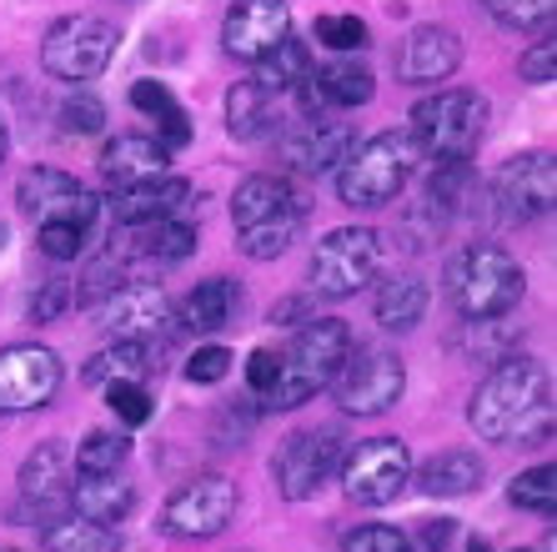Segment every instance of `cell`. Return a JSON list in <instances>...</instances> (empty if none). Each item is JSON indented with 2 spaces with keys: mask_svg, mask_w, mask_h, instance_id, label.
<instances>
[{
  "mask_svg": "<svg viewBox=\"0 0 557 552\" xmlns=\"http://www.w3.org/2000/svg\"><path fill=\"white\" fill-rule=\"evenodd\" d=\"M126 457H131V437L126 432H91L76 452L81 473H121Z\"/></svg>",
  "mask_w": 557,
  "mask_h": 552,
  "instance_id": "cell-35",
  "label": "cell"
},
{
  "mask_svg": "<svg viewBox=\"0 0 557 552\" xmlns=\"http://www.w3.org/2000/svg\"><path fill=\"white\" fill-rule=\"evenodd\" d=\"M301 317H307V302H301V296H286V302L272 307V327H297Z\"/></svg>",
  "mask_w": 557,
  "mask_h": 552,
  "instance_id": "cell-48",
  "label": "cell"
},
{
  "mask_svg": "<svg viewBox=\"0 0 557 552\" xmlns=\"http://www.w3.org/2000/svg\"><path fill=\"white\" fill-rule=\"evenodd\" d=\"M528 277H522L518 257L493 242H472L447 261V296L467 321H497L522 302Z\"/></svg>",
  "mask_w": 557,
  "mask_h": 552,
  "instance_id": "cell-3",
  "label": "cell"
},
{
  "mask_svg": "<svg viewBox=\"0 0 557 552\" xmlns=\"http://www.w3.org/2000/svg\"><path fill=\"white\" fill-rule=\"evenodd\" d=\"M272 382H276V352L272 347H257L247 357V387H251V397H267L272 392Z\"/></svg>",
  "mask_w": 557,
  "mask_h": 552,
  "instance_id": "cell-46",
  "label": "cell"
},
{
  "mask_svg": "<svg viewBox=\"0 0 557 552\" xmlns=\"http://www.w3.org/2000/svg\"><path fill=\"white\" fill-rule=\"evenodd\" d=\"M196 252V221L171 217V221H141V226H121L111 242V257L121 267H176Z\"/></svg>",
  "mask_w": 557,
  "mask_h": 552,
  "instance_id": "cell-16",
  "label": "cell"
},
{
  "mask_svg": "<svg viewBox=\"0 0 557 552\" xmlns=\"http://www.w3.org/2000/svg\"><path fill=\"white\" fill-rule=\"evenodd\" d=\"M156 367H166V361H161V347H156V336H146V342H111L106 352H96V357L86 361V387L146 382Z\"/></svg>",
  "mask_w": 557,
  "mask_h": 552,
  "instance_id": "cell-27",
  "label": "cell"
},
{
  "mask_svg": "<svg viewBox=\"0 0 557 552\" xmlns=\"http://www.w3.org/2000/svg\"><path fill=\"white\" fill-rule=\"evenodd\" d=\"M61 126L71 131V136H96V131L106 126V106L96 101V96H86V90H76V96L61 106Z\"/></svg>",
  "mask_w": 557,
  "mask_h": 552,
  "instance_id": "cell-41",
  "label": "cell"
},
{
  "mask_svg": "<svg viewBox=\"0 0 557 552\" xmlns=\"http://www.w3.org/2000/svg\"><path fill=\"white\" fill-rule=\"evenodd\" d=\"M351 146H357V131L351 126L326 121V116H307L282 142V156H286V167L301 171V176H322V171H337L347 161Z\"/></svg>",
  "mask_w": 557,
  "mask_h": 552,
  "instance_id": "cell-19",
  "label": "cell"
},
{
  "mask_svg": "<svg viewBox=\"0 0 557 552\" xmlns=\"http://www.w3.org/2000/svg\"><path fill=\"white\" fill-rule=\"evenodd\" d=\"M61 357L51 347H5L0 352V412H36L61 392Z\"/></svg>",
  "mask_w": 557,
  "mask_h": 552,
  "instance_id": "cell-13",
  "label": "cell"
},
{
  "mask_svg": "<svg viewBox=\"0 0 557 552\" xmlns=\"http://www.w3.org/2000/svg\"><path fill=\"white\" fill-rule=\"evenodd\" d=\"M467 422L482 442L518 447V442H547L553 427V377L537 357H503L487 382L472 392Z\"/></svg>",
  "mask_w": 557,
  "mask_h": 552,
  "instance_id": "cell-1",
  "label": "cell"
},
{
  "mask_svg": "<svg viewBox=\"0 0 557 552\" xmlns=\"http://www.w3.org/2000/svg\"><path fill=\"white\" fill-rule=\"evenodd\" d=\"M257 65V86L267 90V96H282V90H297L301 81L311 76V56H307V46H301V40H276L272 51L261 56V61H251Z\"/></svg>",
  "mask_w": 557,
  "mask_h": 552,
  "instance_id": "cell-31",
  "label": "cell"
},
{
  "mask_svg": "<svg viewBox=\"0 0 557 552\" xmlns=\"http://www.w3.org/2000/svg\"><path fill=\"white\" fill-rule=\"evenodd\" d=\"M487 11L503 21V26L512 30H532V26H543L547 15H553V0H482Z\"/></svg>",
  "mask_w": 557,
  "mask_h": 552,
  "instance_id": "cell-40",
  "label": "cell"
},
{
  "mask_svg": "<svg viewBox=\"0 0 557 552\" xmlns=\"http://www.w3.org/2000/svg\"><path fill=\"white\" fill-rule=\"evenodd\" d=\"M372 311L387 332H412L417 321L428 317V282H417V277H407V271L403 277H387L372 296Z\"/></svg>",
  "mask_w": 557,
  "mask_h": 552,
  "instance_id": "cell-29",
  "label": "cell"
},
{
  "mask_svg": "<svg viewBox=\"0 0 557 552\" xmlns=\"http://www.w3.org/2000/svg\"><path fill=\"white\" fill-rule=\"evenodd\" d=\"M267 126H272V96L257 81H236L226 90V131L236 142H257Z\"/></svg>",
  "mask_w": 557,
  "mask_h": 552,
  "instance_id": "cell-32",
  "label": "cell"
},
{
  "mask_svg": "<svg viewBox=\"0 0 557 552\" xmlns=\"http://www.w3.org/2000/svg\"><path fill=\"white\" fill-rule=\"evenodd\" d=\"M86 236H91V226H81V221H40V252L51 261L86 257Z\"/></svg>",
  "mask_w": 557,
  "mask_h": 552,
  "instance_id": "cell-36",
  "label": "cell"
},
{
  "mask_svg": "<svg viewBox=\"0 0 557 552\" xmlns=\"http://www.w3.org/2000/svg\"><path fill=\"white\" fill-rule=\"evenodd\" d=\"M71 307V286L65 282H46L36 296H30V321H55Z\"/></svg>",
  "mask_w": 557,
  "mask_h": 552,
  "instance_id": "cell-45",
  "label": "cell"
},
{
  "mask_svg": "<svg viewBox=\"0 0 557 552\" xmlns=\"http://www.w3.org/2000/svg\"><path fill=\"white\" fill-rule=\"evenodd\" d=\"M247 307V296L232 277H211L201 282L191 296H186L182 307H171V321H176V332H191V336H211V332H226L236 317Z\"/></svg>",
  "mask_w": 557,
  "mask_h": 552,
  "instance_id": "cell-21",
  "label": "cell"
},
{
  "mask_svg": "<svg viewBox=\"0 0 557 552\" xmlns=\"http://www.w3.org/2000/svg\"><path fill=\"white\" fill-rule=\"evenodd\" d=\"M232 352L226 347H196L191 357H186V382H196V387H216L221 377L232 372Z\"/></svg>",
  "mask_w": 557,
  "mask_h": 552,
  "instance_id": "cell-43",
  "label": "cell"
},
{
  "mask_svg": "<svg viewBox=\"0 0 557 552\" xmlns=\"http://www.w3.org/2000/svg\"><path fill=\"white\" fill-rule=\"evenodd\" d=\"M522 552H528V548H522Z\"/></svg>",
  "mask_w": 557,
  "mask_h": 552,
  "instance_id": "cell-51",
  "label": "cell"
},
{
  "mask_svg": "<svg viewBox=\"0 0 557 552\" xmlns=\"http://www.w3.org/2000/svg\"><path fill=\"white\" fill-rule=\"evenodd\" d=\"M342 552H417V542L387 523H367V527H357V532L342 538Z\"/></svg>",
  "mask_w": 557,
  "mask_h": 552,
  "instance_id": "cell-37",
  "label": "cell"
},
{
  "mask_svg": "<svg viewBox=\"0 0 557 552\" xmlns=\"http://www.w3.org/2000/svg\"><path fill=\"white\" fill-rule=\"evenodd\" d=\"M101 176L111 186H131V181H151V176H171V151L156 136L126 131L101 151Z\"/></svg>",
  "mask_w": 557,
  "mask_h": 552,
  "instance_id": "cell-25",
  "label": "cell"
},
{
  "mask_svg": "<svg viewBox=\"0 0 557 552\" xmlns=\"http://www.w3.org/2000/svg\"><path fill=\"white\" fill-rule=\"evenodd\" d=\"M487 121H493L487 96H478L467 86H447L417 106L407 131H412L417 151L432 156V161H467L482 146V136H487Z\"/></svg>",
  "mask_w": 557,
  "mask_h": 552,
  "instance_id": "cell-5",
  "label": "cell"
},
{
  "mask_svg": "<svg viewBox=\"0 0 557 552\" xmlns=\"http://www.w3.org/2000/svg\"><path fill=\"white\" fill-rule=\"evenodd\" d=\"M166 321H171V296L156 282H136V277H126V282L101 302V327L116 336V342H146V336H161L166 332Z\"/></svg>",
  "mask_w": 557,
  "mask_h": 552,
  "instance_id": "cell-15",
  "label": "cell"
},
{
  "mask_svg": "<svg viewBox=\"0 0 557 552\" xmlns=\"http://www.w3.org/2000/svg\"><path fill=\"white\" fill-rule=\"evenodd\" d=\"M5 151H11V131H5V121H0V161H5Z\"/></svg>",
  "mask_w": 557,
  "mask_h": 552,
  "instance_id": "cell-49",
  "label": "cell"
},
{
  "mask_svg": "<svg viewBox=\"0 0 557 552\" xmlns=\"http://www.w3.org/2000/svg\"><path fill=\"white\" fill-rule=\"evenodd\" d=\"M493 211L512 226H528V221L547 217L553 211V196H557V171H553V156L532 151V156H512L503 167L493 171Z\"/></svg>",
  "mask_w": 557,
  "mask_h": 552,
  "instance_id": "cell-11",
  "label": "cell"
},
{
  "mask_svg": "<svg viewBox=\"0 0 557 552\" xmlns=\"http://www.w3.org/2000/svg\"><path fill=\"white\" fill-rule=\"evenodd\" d=\"M121 46V30L106 21V15H61L51 30H46V40H40V65L51 71L55 81H71V86H81V81H96L111 65V56H116Z\"/></svg>",
  "mask_w": 557,
  "mask_h": 552,
  "instance_id": "cell-7",
  "label": "cell"
},
{
  "mask_svg": "<svg viewBox=\"0 0 557 552\" xmlns=\"http://www.w3.org/2000/svg\"><path fill=\"white\" fill-rule=\"evenodd\" d=\"M457 65H462V40L457 30L447 26H417L407 36L403 56H397V76L407 86H442V81L457 76Z\"/></svg>",
  "mask_w": 557,
  "mask_h": 552,
  "instance_id": "cell-20",
  "label": "cell"
},
{
  "mask_svg": "<svg viewBox=\"0 0 557 552\" xmlns=\"http://www.w3.org/2000/svg\"><path fill=\"white\" fill-rule=\"evenodd\" d=\"M412 482V452L397 437H372L342 463V488L357 507H387Z\"/></svg>",
  "mask_w": 557,
  "mask_h": 552,
  "instance_id": "cell-9",
  "label": "cell"
},
{
  "mask_svg": "<svg viewBox=\"0 0 557 552\" xmlns=\"http://www.w3.org/2000/svg\"><path fill=\"white\" fill-rule=\"evenodd\" d=\"M276 217H307V196L286 176H247L236 186V196H232L236 232H247L257 221H276Z\"/></svg>",
  "mask_w": 557,
  "mask_h": 552,
  "instance_id": "cell-22",
  "label": "cell"
},
{
  "mask_svg": "<svg viewBox=\"0 0 557 552\" xmlns=\"http://www.w3.org/2000/svg\"><path fill=\"white\" fill-rule=\"evenodd\" d=\"M292 36V11L286 0H236L221 26V46L236 61H261L276 40Z\"/></svg>",
  "mask_w": 557,
  "mask_h": 552,
  "instance_id": "cell-17",
  "label": "cell"
},
{
  "mask_svg": "<svg viewBox=\"0 0 557 552\" xmlns=\"http://www.w3.org/2000/svg\"><path fill=\"white\" fill-rule=\"evenodd\" d=\"M457 542V523L453 517H432L428 527H422V548L428 552H447Z\"/></svg>",
  "mask_w": 557,
  "mask_h": 552,
  "instance_id": "cell-47",
  "label": "cell"
},
{
  "mask_svg": "<svg viewBox=\"0 0 557 552\" xmlns=\"http://www.w3.org/2000/svg\"><path fill=\"white\" fill-rule=\"evenodd\" d=\"M376 271H382V236L367 226H337L317 242L307 277L317 296L347 302V296L367 292V282H376Z\"/></svg>",
  "mask_w": 557,
  "mask_h": 552,
  "instance_id": "cell-8",
  "label": "cell"
},
{
  "mask_svg": "<svg viewBox=\"0 0 557 552\" xmlns=\"http://www.w3.org/2000/svg\"><path fill=\"white\" fill-rule=\"evenodd\" d=\"M106 402H111V412H116L126 427L151 422V412H156V402H151V392H146V382H116V387H106Z\"/></svg>",
  "mask_w": 557,
  "mask_h": 552,
  "instance_id": "cell-38",
  "label": "cell"
},
{
  "mask_svg": "<svg viewBox=\"0 0 557 552\" xmlns=\"http://www.w3.org/2000/svg\"><path fill=\"white\" fill-rule=\"evenodd\" d=\"M111 217L121 226H141V221H171L186 217L191 221L196 192L182 176H151V181H131V186H111Z\"/></svg>",
  "mask_w": 557,
  "mask_h": 552,
  "instance_id": "cell-18",
  "label": "cell"
},
{
  "mask_svg": "<svg viewBox=\"0 0 557 552\" xmlns=\"http://www.w3.org/2000/svg\"><path fill=\"white\" fill-rule=\"evenodd\" d=\"M332 397L342 412L351 417H376V412L397 407V397L407 392V367L403 357L382 342H362V347H347V357L337 361L332 372Z\"/></svg>",
  "mask_w": 557,
  "mask_h": 552,
  "instance_id": "cell-6",
  "label": "cell"
},
{
  "mask_svg": "<svg viewBox=\"0 0 557 552\" xmlns=\"http://www.w3.org/2000/svg\"><path fill=\"white\" fill-rule=\"evenodd\" d=\"M21 498L26 507L46 513H65V442H40L21 467Z\"/></svg>",
  "mask_w": 557,
  "mask_h": 552,
  "instance_id": "cell-26",
  "label": "cell"
},
{
  "mask_svg": "<svg viewBox=\"0 0 557 552\" xmlns=\"http://www.w3.org/2000/svg\"><path fill=\"white\" fill-rule=\"evenodd\" d=\"M301 226H307V217H276V221H257V226H247V232H236L242 236V252L257 261H276L286 257V246L301 236Z\"/></svg>",
  "mask_w": 557,
  "mask_h": 552,
  "instance_id": "cell-34",
  "label": "cell"
},
{
  "mask_svg": "<svg viewBox=\"0 0 557 552\" xmlns=\"http://www.w3.org/2000/svg\"><path fill=\"white\" fill-rule=\"evenodd\" d=\"M65 507L81 517H91V523H106L116 527L126 523V513L136 507V492L121 473H81L71 488H65Z\"/></svg>",
  "mask_w": 557,
  "mask_h": 552,
  "instance_id": "cell-24",
  "label": "cell"
},
{
  "mask_svg": "<svg viewBox=\"0 0 557 552\" xmlns=\"http://www.w3.org/2000/svg\"><path fill=\"white\" fill-rule=\"evenodd\" d=\"M507 502L518 513H537V517H553L557 513V467L543 463V467H528L507 482Z\"/></svg>",
  "mask_w": 557,
  "mask_h": 552,
  "instance_id": "cell-33",
  "label": "cell"
},
{
  "mask_svg": "<svg viewBox=\"0 0 557 552\" xmlns=\"http://www.w3.org/2000/svg\"><path fill=\"white\" fill-rule=\"evenodd\" d=\"M422 161L412 131H382L372 142H357L347 151V161L337 167V196L351 211H376L403 196L412 167Z\"/></svg>",
  "mask_w": 557,
  "mask_h": 552,
  "instance_id": "cell-4",
  "label": "cell"
},
{
  "mask_svg": "<svg viewBox=\"0 0 557 552\" xmlns=\"http://www.w3.org/2000/svg\"><path fill=\"white\" fill-rule=\"evenodd\" d=\"M236 517V482L221 473L191 477L182 492H171L166 507H161V532L171 538H216L221 527Z\"/></svg>",
  "mask_w": 557,
  "mask_h": 552,
  "instance_id": "cell-10",
  "label": "cell"
},
{
  "mask_svg": "<svg viewBox=\"0 0 557 552\" xmlns=\"http://www.w3.org/2000/svg\"><path fill=\"white\" fill-rule=\"evenodd\" d=\"M342 467V437L326 427H307V432L286 437V447L276 452V492L286 502H307L326 488V477Z\"/></svg>",
  "mask_w": 557,
  "mask_h": 552,
  "instance_id": "cell-12",
  "label": "cell"
},
{
  "mask_svg": "<svg viewBox=\"0 0 557 552\" xmlns=\"http://www.w3.org/2000/svg\"><path fill=\"white\" fill-rule=\"evenodd\" d=\"M317 40L326 51H357L367 46V21L362 15H317Z\"/></svg>",
  "mask_w": 557,
  "mask_h": 552,
  "instance_id": "cell-39",
  "label": "cell"
},
{
  "mask_svg": "<svg viewBox=\"0 0 557 552\" xmlns=\"http://www.w3.org/2000/svg\"><path fill=\"white\" fill-rule=\"evenodd\" d=\"M518 71H522V81H528V86H553V81H557V40L553 36L537 40V46L522 56Z\"/></svg>",
  "mask_w": 557,
  "mask_h": 552,
  "instance_id": "cell-44",
  "label": "cell"
},
{
  "mask_svg": "<svg viewBox=\"0 0 557 552\" xmlns=\"http://www.w3.org/2000/svg\"><path fill=\"white\" fill-rule=\"evenodd\" d=\"M417 482H422L428 498H467V492H478L487 482V463L467 447H447L417 473Z\"/></svg>",
  "mask_w": 557,
  "mask_h": 552,
  "instance_id": "cell-28",
  "label": "cell"
},
{
  "mask_svg": "<svg viewBox=\"0 0 557 552\" xmlns=\"http://www.w3.org/2000/svg\"><path fill=\"white\" fill-rule=\"evenodd\" d=\"M467 552H493V542H487V538H472V542H467Z\"/></svg>",
  "mask_w": 557,
  "mask_h": 552,
  "instance_id": "cell-50",
  "label": "cell"
},
{
  "mask_svg": "<svg viewBox=\"0 0 557 552\" xmlns=\"http://www.w3.org/2000/svg\"><path fill=\"white\" fill-rule=\"evenodd\" d=\"M131 106H136L141 116H151V121H166V116L182 111V101L171 96L166 81H136V86H131Z\"/></svg>",
  "mask_w": 557,
  "mask_h": 552,
  "instance_id": "cell-42",
  "label": "cell"
},
{
  "mask_svg": "<svg viewBox=\"0 0 557 552\" xmlns=\"http://www.w3.org/2000/svg\"><path fill=\"white\" fill-rule=\"evenodd\" d=\"M297 90H307V111L317 116V111H326V106H337V111H357V106H367L372 101V90H376V81H372V71L357 65V61H332V65H322L317 76L301 81Z\"/></svg>",
  "mask_w": 557,
  "mask_h": 552,
  "instance_id": "cell-23",
  "label": "cell"
},
{
  "mask_svg": "<svg viewBox=\"0 0 557 552\" xmlns=\"http://www.w3.org/2000/svg\"><path fill=\"white\" fill-rule=\"evenodd\" d=\"M347 347H351V332L337 317H307L297 327V336H292V347L276 352V382H272V392L261 397V407L292 412V407H301V402H311L332 382V372H337V361L347 357Z\"/></svg>",
  "mask_w": 557,
  "mask_h": 552,
  "instance_id": "cell-2",
  "label": "cell"
},
{
  "mask_svg": "<svg viewBox=\"0 0 557 552\" xmlns=\"http://www.w3.org/2000/svg\"><path fill=\"white\" fill-rule=\"evenodd\" d=\"M15 201H21V211H26L36 226L40 221H81V226H96V211H101V201H96L76 176L51 171V167L26 171L21 186H15Z\"/></svg>",
  "mask_w": 557,
  "mask_h": 552,
  "instance_id": "cell-14",
  "label": "cell"
},
{
  "mask_svg": "<svg viewBox=\"0 0 557 552\" xmlns=\"http://www.w3.org/2000/svg\"><path fill=\"white\" fill-rule=\"evenodd\" d=\"M46 552H121V532L65 507V513L46 527Z\"/></svg>",
  "mask_w": 557,
  "mask_h": 552,
  "instance_id": "cell-30",
  "label": "cell"
}]
</instances>
